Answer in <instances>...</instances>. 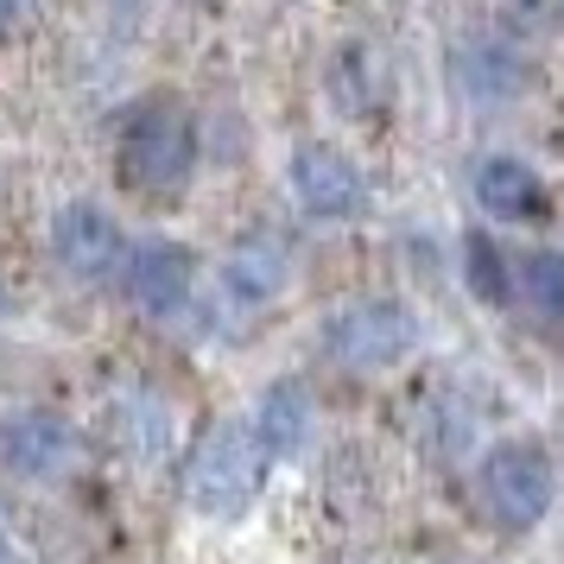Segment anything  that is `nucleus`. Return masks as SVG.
<instances>
[{
  "mask_svg": "<svg viewBox=\"0 0 564 564\" xmlns=\"http://www.w3.org/2000/svg\"><path fill=\"white\" fill-rule=\"evenodd\" d=\"M115 165L128 191L140 197H172L191 184L197 172V115L184 108V96H140V102L121 115V140H115Z\"/></svg>",
  "mask_w": 564,
  "mask_h": 564,
  "instance_id": "1",
  "label": "nucleus"
},
{
  "mask_svg": "<svg viewBox=\"0 0 564 564\" xmlns=\"http://www.w3.org/2000/svg\"><path fill=\"white\" fill-rule=\"evenodd\" d=\"M419 349V317L406 299H356L317 330V356L336 375H387Z\"/></svg>",
  "mask_w": 564,
  "mask_h": 564,
  "instance_id": "2",
  "label": "nucleus"
},
{
  "mask_svg": "<svg viewBox=\"0 0 564 564\" xmlns=\"http://www.w3.org/2000/svg\"><path fill=\"white\" fill-rule=\"evenodd\" d=\"M267 469H273V457L260 451L254 425H248V419H229V425H216V432L204 437L184 495H191V508L204 513V520H241V513L260 501Z\"/></svg>",
  "mask_w": 564,
  "mask_h": 564,
  "instance_id": "3",
  "label": "nucleus"
},
{
  "mask_svg": "<svg viewBox=\"0 0 564 564\" xmlns=\"http://www.w3.org/2000/svg\"><path fill=\"white\" fill-rule=\"evenodd\" d=\"M552 495H558V476L533 437H501L476 463V501H482L488 527H501V533H533L552 513Z\"/></svg>",
  "mask_w": 564,
  "mask_h": 564,
  "instance_id": "4",
  "label": "nucleus"
},
{
  "mask_svg": "<svg viewBox=\"0 0 564 564\" xmlns=\"http://www.w3.org/2000/svg\"><path fill=\"white\" fill-rule=\"evenodd\" d=\"M121 285H128L133 311H147V317L165 324L197 292V254L184 241H172V235H147V241H133L121 254Z\"/></svg>",
  "mask_w": 564,
  "mask_h": 564,
  "instance_id": "5",
  "label": "nucleus"
},
{
  "mask_svg": "<svg viewBox=\"0 0 564 564\" xmlns=\"http://www.w3.org/2000/svg\"><path fill=\"white\" fill-rule=\"evenodd\" d=\"M52 254L77 285H102V280L121 273L128 235H121V223H115V209L77 197V204H64L52 216Z\"/></svg>",
  "mask_w": 564,
  "mask_h": 564,
  "instance_id": "6",
  "label": "nucleus"
},
{
  "mask_svg": "<svg viewBox=\"0 0 564 564\" xmlns=\"http://www.w3.org/2000/svg\"><path fill=\"white\" fill-rule=\"evenodd\" d=\"M0 469L20 482H57L77 469V425L52 406H26L0 419Z\"/></svg>",
  "mask_w": 564,
  "mask_h": 564,
  "instance_id": "7",
  "label": "nucleus"
},
{
  "mask_svg": "<svg viewBox=\"0 0 564 564\" xmlns=\"http://www.w3.org/2000/svg\"><path fill=\"white\" fill-rule=\"evenodd\" d=\"M292 197L305 204V216L317 223H356L368 209V178L356 172V159H343L336 147L305 140L292 153Z\"/></svg>",
  "mask_w": 564,
  "mask_h": 564,
  "instance_id": "8",
  "label": "nucleus"
},
{
  "mask_svg": "<svg viewBox=\"0 0 564 564\" xmlns=\"http://www.w3.org/2000/svg\"><path fill=\"white\" fill-rule=\"evenodd\" d=\"M223 292H229L241 311H260V305H273L285 292V241L280 235H241L229 248V260H223Z\"/></svg>",
  "mask_w": 564,
  "mask_h": 564,
  "instance_id": "9",
  "label": "nucleus"
},
{
  "mask_svg": "<svg viewBox=\"0 0 564 564\" xmlns=\"http://www.w3.org/2000/svg\"><path fill=\"white\" fill-rule=\"evenodd\" d=\"M476 197L501 223H545V184H539V172L527 159L513 153H495L476 165Z\"/></svg>",
  "mask_w": 564,
  "mask_h": 564,
  "instance_id": "10",
  "label": "nucleus"
},
{
  "mask_svg": "<svg viewBox=\"0 0 564 564\" xmlns=\"http://www.w3.org/2000/svg\"><path fill=\"white\" fill-rule=\"evenodd\" d=\"M248 425H254L260 451H267L273 463L292 457V451H305V437H311V393L299 381H267V387H260V400H254V412H248Z\"/></svg>",
  "mask_w": 564,
  "mask_h": 564,
  "instance_id": "11",
  "label": "nucleus"
},
{
  "mask_svg": "<svg viewBox=\"0 0 564 564\" xmlns=\"http://www.w3.org/2000/svg\"><path fill=\"white\" fill-rule=\"evenodd\" d=\"M457 83L476 102H513L527 89V57L513 52L508 39H469L457 64Z\"/></svg>",
  "mask_w": 564,
  "mask_h": 564,
  "instance_id": "12",
  "label": "nucleus"
},
{
  "mask_svg": "<svg viewBox=\"0 0 564 564\" xmlns=\"http://www.w3.org/2000/svg\"><path fill=\"white\" fill-rule=\"evenodd\" d=\"M513 292H520V305L533 311L545 330H564V248H539V254L520 260Z\"/></svg>",
  "mask_w": 564,
  "mask_h": 564,
  "instance_id": "13",
  "label": "nucleus"
},
{
  "mask_svg": "<svg viewBox=\"0 0 564 564\" xmlns=\"http://www.w3.org/2000/svg\"><path fill=\"white\" fill-rule=\"evenodd\" d=\"M463 280L482 305H508L513 299V280H508V260L488 235H463Z\"/></svg>",
  "mask_w": 564,
  "mask_h": 564,
  "instance_id": "14",
  "label": "nucleus"
},
{
  "mask_svg": "<svg viewBox=\"0 0 564 564\" xmlns=\"http://www.w3.org/2000/svg\"><path fill=\"white\" fill-rule=\"evenodd\" d=\"M26 7H32V0H0V39H7V32H20Z\"/></svg>",
  "mask_w": 564,
  "mask_h": 564,
  "instance_id": "15",
  "label": "nucleus"
},
{
  "mask_svg": "<svg viewBox=\"0 0 564 564\" xmlns=\"http://www.w3.org/2000/svg\"><path fill=\"white\" fill-rule=\"evenodd\" d=\"M115 7H140V0H115Z\"/></svg>",
  "mask_w": 564,
  "mask_h": 564,
  "instance_id": "16",
  "label": "nucleus"
},
{
  "mask_svg": "<svg viewBox=\"0 0 564 564\" xmlns=\"http://www.w3.org/2000/svg\"><path fill=\"white\" fill-rule=\"evenodd\" d=\"M0 564H13V558H7V545H0Z\"/></svg>",
  "mask_w": 564,
  "mask_h": 564,
  "instance_id": "17",
  "label": "nucleus"
},
{
  "mask_svg": "<svg viewBox=\"0 0 564 564\" xmlns=\"http://www.w3.org/2000/svg\"><path fill=\"white\" fill-rule=\"evenodd\" d=\"M0 311H7V292H0Z\"/></svg>",
  "mask_w": 564,
  "mask_h": 564,
  "instance_id": "18",
  "label": "nucleus"
}]
</instances>
